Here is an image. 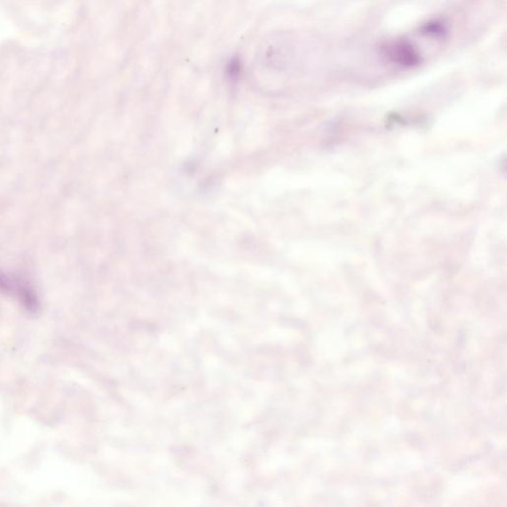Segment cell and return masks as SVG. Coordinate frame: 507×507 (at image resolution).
Returning <instances> with one entry per match:
<instances>
[{
	"instance_id": "cell-1",
	"label": "cell",
	"mask_w": 507,
	"mask_h": 507,
	"mask_svg": "<svg viewBox=\"0 0 507 507\" xmlns=\"http://www.w3.org/2000/svg\"><path fill=\"white\" fill-rule=\"evenodd\" d=\"M23 280L11 278L0 271V293L7 295H18Z\"/></svg>"
}]
</instances>
